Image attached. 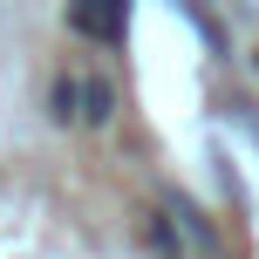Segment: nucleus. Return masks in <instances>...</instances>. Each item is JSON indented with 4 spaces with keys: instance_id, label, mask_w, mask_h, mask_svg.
Returning a JSON list of instances; mask_svg holds the SVG:
<instances>
[{
    "instance_id": "nucleus-1",
    "label": "nucleus",
    "mask_w": 259,
    "mask_h": 259,
    "mask_svg": "<svg viewBox=\"0 0 259 259\" xmlns=\"http://www.w3.org/2000/svg\"><path fill=\"white\" fill-rule=\"evenodd\" d=\"M68 27H75V34H89V41H123L130 0H75V7H68Z\"/></svg>"
},
{
    "instance_id": "nucleus-2",
    "label": "nucleus",
    "mask_w": 259,
    "mask_h": 259,
    "mask_svg": "<svg viewBox=\"0 0 259 259\" xmlns=\"http://www.w3.org/2000/svg\"><path fill=\"white\" fill-rule=\"evenodd\" d=\"M82 103H89V82H75V75H62V82L48 89V109H55V123L82 116Z\"/></svg>"
},
{
    "instance_id": "nucleus-3",
    "label": "nucleus",
    "mask_w": 259,
    "mask_h": 259,
    "mask_svg": "<svg viewBox=\"0 0 259 259\" xmlns=\"http://www.w3.org/2000/svg\"><path fill=\"white\" fill-rule=\"evenodd\" d=\"M170 219H178V225H184V232H191V239H198V246H211V239H219V232H211V225H205V219H198V205H191V198H170Z\"/></svg>"
},
{
    "instance_id": "nucleus-4",
    "label": "nucleus",
    "mask_w": 259,
    "mask_h": 259,
    "mask_svg": "<svg viewBox=\"0 0 259 259\" xmlns=\"http://www.w3.org/2000/svg\"><path fill=\"white\" fill-rule=\"evenodd\" d=\"M116 116V89L109 82H89V103H82V123H109Z\"/></svg>"
},
{
    "instance_id": "nucleus-5",
    "label": "nucleus",
    "mask_w": 259,
    "mask_h": 259,
    "mask_svg": "<svg viewBox=\"0 0 259 259\" xmlns=\"http://www.w3.org/2000/svg\"><path fill=\"white\" fill-rule=\"evenodd\" d=\"M150 246L164 252V259H178V232H170V225H150Z\"/></svg>"
}]
</instances>
